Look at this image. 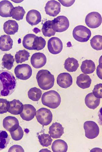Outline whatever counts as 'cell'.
Masks as SVG:
<instances>
[{
    "instance_id": "d590c367",
    "label": "cell",
    "mask_w": 102,
    "mask_h": 152,
    "mask_svg": "<svg viewBox=\"0 0 102 152\" xmlns=\"http://www.w3.org/2000/svg\"><path fill=\"white\" fill-rule=\"evenodd\" d=\"M46 45V41L42 37L37 36L33 43V50H39L44 48Z\"/></svg>"
},
{
    "instance_id": "d4e9b609",
    "label": "cell",
    "mask_w": 102,
    "mask_h": 152,
    "mask_svg": "<svg viewBox=\"0 0 102 152\" xmlns=\"http://www.w3.org/2000/svg\"><path fill=\"white\" fill-rule=\"evenodd\" d=\"M51 148L54 152H66L68 146L66 142L59 139L56 140L53 142Z\"/></svg>"
},
{
    "instance_id": "5b68a950",
    "label": "cell",
    "mask_w": 102,
    "mask_h": 152,
    "mask_svg": "<svg viewBox=\"0 0 102 152\" xmlns=\"http://www.w3.org/2000/svg\"><path fill=\"white\" fill-rule=\"evenodd\" d=\"M36 117L38 121L43 126L48 125L53 120V114L50 110L41 108L37 111Z\"/></svg>"
},
{
    "instance_id": "836d02e7",
    "label": "cell",
    "mask_w": 102,
    "mask_h": 152,
    "mask_svg": "<svg viewBox=\"0 0 102 152\" xmlns=\"http://www.w3.org/2000/svg\"><path fill=\"white\" fill-rule=\"evenodd\" d=\"M90 44L93 49L97 50L102 49V36L100 35H95L90 40Z\"/></svg>"
},
{
    "instance_id": "4316f807",
    "label": "cell",
    "mask_w": 102,
    "mask_h": 152,
    "mask_svg": "<svg viewBox=\"0 0 102 152\" xmlns=\"http://www.w3.org/2000/svg\"><path fill=\"white\" fill-rule=\"evenodd\" d=\"M42 31L46 37H50L55 35L56 32L53 30L52 27V20H48L44 22L42 27Z\"/></svg>"
},
{
    "instance_id": "d6a6232c",
    "label": "cell",
    "mask_w": 102,
    "mask_h": 152,
    "mask_svg": "<svg viewBox=\"0 0 102 152\" xmlns=\"http://www.w3.org/2000/svg\"><path fill=\"white\" fill-rule=\"evenodd\" d=\"M42 91L36 87L31 88L28 92V96L30 99L34 101H38L41 97Z\"/></svg>"
},
{
    "instance_id": "f546056e",
    "label": "cell",
    "mask_w": 102,
    "mask_h": 152,
    "mask_svg": "<svg viewBox=\"0 0 102 152\" xmlns=\"http://www.w3.org/2000/svg\"><path fill=\"white\" fill-rule=\"evenodd\" d=\"M36 36L32 34H29L25 35L22 41V45L25 48L28 50H33V43Z\"/></svg>"
},
{
    "instance_id": "7a4b0ae2",
    "label": "cell",
    "mask_w": 102,
    "mask_h": 152,
    "mask_svg": "<svg viewBox=\"0 0 102 152\" xmlns=\"http://www.w3.org/2000/svg\"><path fill=\"white\" fill-rule=\"evenodd\" d=\"M36 79L39 86L43 90L52 88L54 84V76L47 70H40L37 74Z\"/></svg>"
},
{
    "instance_id": "30bf717a",
    "label": "cell",
    "mask_w": 102,
    "mask_h": 152,
    "mask_svg": "<svg viewBox=\"0 0 102 152\" xmlns=\"http://www.w3.org/2000/svg\"><path fill=\"white\" fill-rule=\"evenodd\" d=\"M63 47L62 42L58 37H52L48 41V50L52 54L56 55L60 53L63 49Z\"/></svg>"
},
{
    "instance_id": "60d3db41",
    "label": "cell",
    "mask_w": 102,
    "mask_h": 152,
    "mask_svg": "<svg viewBox=\"0 0 102 152\" xmlns=\"http://www.w3.org/2000/svg\"><path fill=\"white\" fill-rule=\"evenodd\" d=\"M59 1L60 2L61 4L63 5L64 7H69L71 6H72L73 4L75 3V0H73V1H72V0H71V1H60V0H59Z\"/></svg>"
},
{
    "instance_id": "8992f818",
    "label": "cell",
    "mask_w": 102,
    "mask_h": 152,
    "mask_svg": "<svg viewBox=\"0 0 102 152\" xmlns=\"http://www.w3.org/2000/svg\"><path fill=\"white\" fill-rule=\"evenodd\" d=\"M14 73L17 78L22 80H27L32 76V67L27 64H19L14 69Z\"/></svg>"
},
{
    "instance_id": "cb8c5ba5",
    "label": "cell",
    "mask_w": 102,
    "mask_h": 152,
    "mask_svg": "<svg viewBox=\"0 0 102 152\" xmlns=\"http://www.w3.org/2000/svg\"><path fill=\"white\" fill-rule=\"evenodd\" d=\"M80 68L82 72L84 74H90L95 72V65L92 60H86L82 61Z\"/></svg>"
},
{
    "instance_id": "5bb4252c",
    "label": "cell",
    "mask_w": 102,
    "mask_h": 152,
    "mask_svg": "<svg viewBox=\"0 0 102 152\" xmlns=\"http://www.w3.org/2000/svg\"><path fill=\"white\" fill-rule=\"evenodd\" d=\"M57 83L58 85L64 88H67L72 85L73 79L72 76L69 73H61L58 76Z\"/></svg>"
},
{
    "instance_id": "ac0fdd59",
    "label": "cell",
    "mask_w": 102,
    "mask_h": 152,
    "mask_svg": "<svg viewBox=\"0 0 102 152\" xmlns=\"http://www.w3.org/2000/svg\"><path fill=\"white\" fill-rule=\"evenodd\" d=\"M64 128L59 123L56 122L52 124L49 128V133L53 139H59L64 133Z\"/></svg>"
},
{
    "instance_id": "3957f363",
    "label": "cell",
    "mask_w": 102,
    "mask_h": 152,
    "mask_svg": "<svg viewBox=\"0 0 102 152\" xmlns=\"http://www.w3.org/2000/svg\"><path fill=\"white\" fill-rule=\"evenodd\" d=\"M43 104L49 108L55 109L60 105L61 98L58 93L55 91H50L45 92L41 98Z\"/></svg>"
},
{
    "instance_id": "1f68e13d",
    "label": "cell",
    "mask_w": 102,
    "mask_h": 152,
    "mask_svg": "<svg viewBox=\"0 0 102 152\" xmlns=\"http://www.w3.org/2000/svg\"><path fill=\"white\" fill-rule=\"evenodd\" d=\"M10 137L7 132L0 130V151L6 148L10 142Z\"/></svg>"
},
{
    "instance_id": "ba28073f",
    "label": "cell",
    "mask_w": 102,
    "mask_h": 152,
    "mask_svg": "<svg viewBox=\"0 0 102 152\" xmlns=\"http://www.w3.org/2000/svg\"><path fill=\"white\" fill-rule=\"evenodd\" d=\"M69 22L66 16H59L52 20V27L56 32H63L69 28Z\"/></svg>"
},
{
    "instance_id": "277c9868",
    "label": "cell",
    "mask_w": 102,
    "mask_h": 152,
    "mask_svg": "<svg viewBox=\"0 0 102 152\" xmlns=\"http://www.w3.org/2000/svg\"><path fill=\"white\" fill-rule=\"evenodd\" d=\"M73 37L75 40L80 42H86L89 40L92 35L91 31L83 25L76 27L73 31Z\"/></svg>"
},
{
    "instance_id": "44dd1931",
    "label": "cell",
    "mask_w": 102,
    "mask_h": 152,
    "mask_svg": "<svg viewBox=\"0 0 102 152\" xmlns=\"http://www.w3.org/2000/svg\"><path fill=\"white\" fill-rule=\"evenodd\" d=\"M4 30L8 35H14L18 32L19 25L16 21L9 20L4 23Z\"/></svg>"
},
{
    "instance_id": "4fadbf2b",
    "label": "cell",
    "mask_w": 102,
    "mask_h": 152,
    "mask_svg": "<svg viewBox=\"0 0 102 152\" xmlns=\"http://www.w3.org/2000/svg\"><path fill=\"white\" fill-rule=\"evenodd\" d=\"M36 112L35 107L32 105L27 104L23 105L22 111L20 115L22 119L30 121L35 118Z\"/></svg>"
},
{
    "instance_id": "e0dca14e",
    "label": "cell",
    "mask_w": 102,
    "mask_h": 152,
    "mask_svg": "<svg viewBox=\"0 0 102 152\" xmlns=\"http://www.w3.org/2000/svg\"><path fill=\"white\" fill-rule=\"evenodd\" d=\"M40 12L36 10H31L27 12L26 19L27 23L31 26H35L40 23L41 21Z\"/></svg>"
},
{
    "instance_id": "603a6c76",
    "label": "cell",
    "mask_w": 102,
    "mask_h": 152,
    "mask_svg": "<svg viewBox=\"0 0 102 152\" xmlns=\"http://www.w3.org/2000/svg\"><path fill=\"white\" fill-rule=\"evenodd\" d=\"M91 83V79L89 76L85 74H80L77 78L76 84L79 88L82 89L89 88Z\"/></svg>"
},
{
    "instance_id": "9c48e42d",
    "label": "cell",
    "mask_w": 102,
    "mask_h": 152,
    "mask_svg": "<svg viewBox=\"0 0 102 152\" xmlns=\"http://www.w3.org/2000/svg\"><path fill=\"white\" fill-rule=\"evenodd\" d=\"M85 22L87 26L90 28H96L100 26L101 24L102 17L98 12H90L86 16Z\"/></svg>"
},
{
    "instance_id": "e575fe53",
    "label": "cell",
    "mask_w": 102,
    "mask_h": 152,
    "mask_svg": "<svg viewBox=\"0 0 102 152\" xmlns=\"http://www.w3.org/2000/svg\"><path fill=\"white\" fill-rule=\"evenodd\" d=\"M39 142L43 147H47L51 145L53 139L49 134L43 133L38 136Z\"/></svg>"
},
{
    "instance_id": "8d00e7d4",
    "label": "cell",
    "mask_w": 102,
    "mask_h": 152,
    "mask_svg": "<svg viewBox=\"0 0 102 152\" xmlns=\"http://www.w3.org/2000/svg\"><path fill=\"white\" fill-rule=\"evenodd\" d=\"M12 139L15 141L21 140L23 137L24 132L20 126H19L15 130L10 132Z\"/></svg>"
},
{
    "instance_id": "7c38bea8",
    "label": "cell",
    "mask_w": 102,
    "mask_h": 152,
    "mask_svg": "<svg viewBox=\"0 0 102 152\" xmlns=\"http://www.w3.org/2000/svg\"><path fill=\"white\" fill-rule=\"evenodd\" d=\"M30 62L32 66L35 69L41 68L43 67L47 62L46 56L41 53H37L34 54L31 58Z\"/></svg>"
},
{
    "instance_id": "6da1fadb",
    "label": "cell",
    "mask_w": 102,
    "mask_h": 152,
    "mask_svg": "<svg viewBox=\"0 0 102 152\" xmlns=\"http://www.w3.org/2000/svg\"><path fill=\"white\" fill-rule=\"evenodd\" d=\"M17 86V80L12 72L7 70H0V97L12 94Z\"/></svg>"
},
{
    "instance_id": "8fae6325",
    "label": "cell",
    "mask_w": 102,
    "mask_h": 152,
    "mask_svg": "<svg viewBox=\"0 0 102 152\" xmlns=\"http://www.w3.org/2000/svg\"><path fill=\"white\" fill-rule=\"evenodd\" d=\"M45 10L47 15L50 16L55 17L61 12V4L57 1L52 0L47 3Z\"/></svg>"
},
{
    "instance_id": "f1b7e54d",
    "label": "cell",
    "mask_w": 102,
    "mask_h": 152,
    "mask_svg": "<svg viewBox=\"0 0 102 152\" xmlns=\"http://www.w3.org/2000/svg\"><path fill=\"white\" fill-rule=\"evenodd\" d=\"M2 65L4 68L8 70H11L13 66V64L14 62V56L9 53H5L2 59Z\"/></svg>"
},
{
    "instance_id": "4dcf8cb0",
    "label": "cell",
    "mask_w": 102,
    "mask_h": 152,
    "mask_svg": "<svg viewBox=\"0 0 102 152\" xmlns=\"http://www.w3.org/2000/svg\"><path fill=\"white\" fill-rule=\"evenodd\" d=\"M30 53L25 50H20L15 55V60L17 64L22 63L29 60Z\"/></svg>"
},
{
    "instance_id": "7402d4cb",
    "label": "cell",
    "mask_w": 102,
    "mask_h": 152,
    "mask_svg": "<svg viewBox=\"0 0 102 152\" xmlns=\"http://www.w3.org/2000/svg\"><path fill=\"white\" fill-rule=\"evenodd\" d=\"M85 101L88 107L94 110L97 108L100 105L101 99L96 97L92 92L86 96Z\"/></svg>"
},
{
    "instance_id": "83f0119b",
    "label": "cell",
    "mask_w": 102,
    "mask_h": 152,
    "mask_svg": "<svg viewBox=\"0 0 102 152\" xmlns=\"http://www.w3.org/2000/svg\"><path fill=\"white\" fill-rule=\"evenodd\" d=\"M25 13L23 7L19 6L13 8L11 10L10 15L13 19L20 21L23 19Z\"/></svg>"
},
{
    "instance_id": "74e56055",
    "label": "cell",
    "mask_w": 102,
    "mask_h": 152,
    "mask_svg": "<svg viewBox=\"0 0 102 152\" xmlns=\"http://www.w3.org/2000/svg\"><path fill=\"white\" fill-rule=\"evenodd\" d=\"M102 84L100 83L95 86L93 91V93L95 96L98 98H102Z\"/></svg>"
},
{
    "instance_id": "f35d334b",
    "label": "cell",
    "mask_w": 102,
    "mask_h": 152,
    "mask_svg": "<svg viewBox=\"0 0 102 152\" xmlns=\"http://www.w3.org/2000/svg\"><path fill=\"white\" fill-rule=\"evenodd\" d=\"M8 101L7 99L0 98V114L7 113V104Z\"/></svg>"
},
{
    "instance_id": "9a60e30c",
    "label": "cell",
    "mask_w": 102,
    "mask_h": 152,
    "mask_svg": "<svg viewBox=\"0 0 102 152\" xmlns=\"http://www.w3.org/2000/svg\"><path fill=\"white\" fill-rule=\"evenodd\" d=\"M23 104L18 100L14 99L8 101L7 104V111L11 114L18 115L20 114L23 108Z\"/></svg>"
},
{
    "instance_id": "b9f144b4",
    "label": "cell",
    "mask_w": 102,
    "mask_h": 152,
    "mask_svg": "<svg viewBox=\"0 0 102 152\" xmlns=\"http://www.w3.org/2000/svg\"><path fill=\"white\" fill-rule=\"evenodd\" d=\"M97 73L99 78L102 80V64L99 65L97 67Z\"/></svg>"
},
{
    "instance_id": "ab89813d",
    "label": "cell",
    "mask_w": 102,
    "mask_h": 152,
    "mask_svg": "<svg viewBox=\"0 0 102 152\" xmlns=\"http://www.w3.org/2000/svg\"><path fill=\"white\" fill-rule=\"evenodd\" d=\"M24 149L21 146L15 145L11 146L8 152H24Z\"/></svg>"
},
{
    "instance_id": "d6986e66",
    "label": "cell",
    "mask_w": 102,
    "mask_h": 152,
    "mask_svg": "<svg viewBox=\"0 0 102 152\" xmlns=\"http://www.w3.org/2000/svg\"><path fill=\"white\" fill-rule=\"evenodd\" d=\"M14 8L12 4L9 1H2L0 2V16L4 18H10V13Z\"/></svg>"
},
{
    "instance_id": "ffe728a7",
    "label": "cell",
    "mask_w": 102,
    "mask_h": 152,
    "mask_svg": "<svg viewBox=\"0 0 102 152\" xmlns=\"http://www.w3.org/2000/svg\"><path fill=\"white\" fill-rule=\"evenodd\" d=\"M13 41L10 36L4 35L0 37V50L2 51H9L12 48Z\"/></svg>"
},
{
    "instance_id": "52a82bcc",
    "label": "cell",
    "mask_w": 102,
    "mask_h": 152,
    "mask_svg": "<svg viewBox=\"0 0 102 152\" xmlns=\"http://www.w3.org/2000/svg\"><path fill=\"white\" fill-rule=\"evenodd\" d=\"M85 136L88 139H93L98 137L100 129L97 124L93 121H87L84 124Z\"/></svg>"
},
{
    "instance_id": "2e32d148",
    "label": "cell",
    "mask_w": 102,
    "mask_h": 152,
    "mask_svg": "<svg viewBox=\"0 0 102 152\" xmlns=\"http://www.w3.org/2000/svg\"><path fill=\"white\" fill-rule=\"evenodd\" d=\"M3 125L4 129L10 132L17 128L19 126V123L16 117L8 116L4 119Z\"/></svg>"
},
{
    "instance_id": "484cf974",
    "label": "cell",
    "mask_w": 102,
    "mask_h": 152,
    "mask_svg": "<svg viewBox=\"0 0 102 152\" xmlns=\"http://www.w3.org/2000/svg\"><path fill=\"white\" fill-rule=\"evenodd\" d=\"M64 68L69 72H75L79 66L78 61L73 58H69L66 59L64 63Z\"/></svg>"
}]
</instances>
